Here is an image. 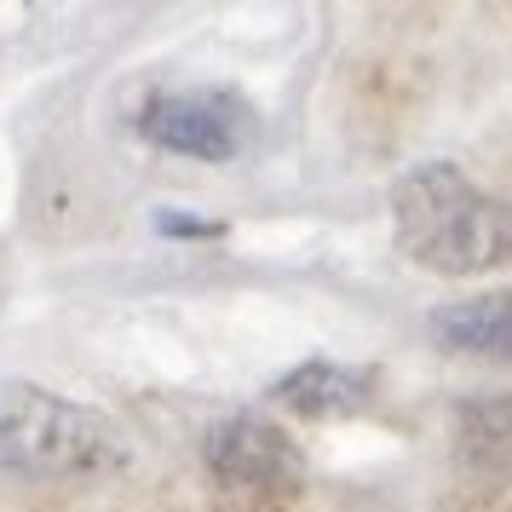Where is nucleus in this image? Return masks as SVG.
<instances>
[{
    "mask_svg": "<svg viewBox=\"0 0 512 512\" xmlns=\"http://www.w3.org/2000/svg\"><path fill=\"white\" fill-rule=\"evenodd\" d=\"M392 231L426 271L478 277L512 259V202L472 185L455 162H426L392 185Z\"/></svg>",
    "mask_w": 512,
    "mask_h": 512,
    "instance_id": "f257e3e1",
    "label": "nucleus"
},
{
    "mask_svg": "<svg viewBox=\"0 0 512 512\" xmlns=\"http://www.w3.org/2000/svg\"><path fill=\"white\" fill-rule=\"evenodd\" d=\"M127 466V432L93 403L35 380H0V472L29 484H87Z\"/></svg>",
    "mask_w": 512,
    "mask_h": 512,
    "instance_id": "f03ea898",
    "label": "nucleus"
},
{
    "mask_svg": "<svg viewBox=\"0 0 512 512\" xmlns=\"http://www.w3.org/2000/svg\"><path fill=\"white\" fill-rule=\"evenodd\" d=\"M254 104L231 87H173L139 110V133L185 162H236L254 144Z\"/></svg>",
    "mask_w": 512,
    "mask_h": 512,
    "instance_id": "7ed1b4c3",
    "label": "nucleus"
},
{
    "mask_svg": "<svg viewBox=\"0 0 512 512\" xmlns=\"http://www.w3.org/2000/svg\"><path fill=\"white\" fill-rule=\"evenodd\" d=\"M202 461H208L219 489H231L242 501H259V507H277V501H288L305 484L300 443L265 415L219 420L208 432V443H202Z\"/></svg>",
    "mask_w": 512,
    "mask_h": 512,
    "instance_id": "20e7f679",
    "label": "nucleus"
},
{
    "mask_svg": "<svg viewBox=\"0 0 512 512\" xmlns=\"http://www.w3.org/2000/svg\"><path fill=\"white\" fill-rule=\"evenodd\" d=\"M374 397V374L351 369V363H328V357H311L300 369H288L277 380V403L294 409L300 420H346L363 415Z\"/></svg>",
    "mask_w": 512,
    "mask_h": 512,
    "instance_id": "39448f33",
    "label": "nucleus"
},
{
    "mask_svg": "<svg viewBox=\"0 0 512 512\" xmlns=\"http://www.w3.org/2000/svg\"><path fill=\"white\" fill-rule=\"evenodd\" d=\"M432 340L461 357L484 363H512V288L507 294H472L432 311Z\"/></svg>",
    "mask_w": 512,
    "mask_h": 512,
    "instance_id": "423d86ee",
    "label": "nucleus"
}]
</instances>
